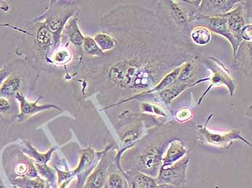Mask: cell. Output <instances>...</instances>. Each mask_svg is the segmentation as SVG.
Wrapping results in <instances>:
<instances>
[{"mask_svg": "<svg viewBox=\"0 0 252 188\" xmlns=\"http://www.w3.org/2000/svg\"><path fill=\"white\" fill-rule=\"evenodd\" d=\"M188 162V158L175 164L163 166L158 175V182L162 183L161 184L174 185L179 187L184 183Z\"/></svg>", "mask_w": 252, "mask_h": 188, "instance_id": "8", "label": "cell"}, {"mask_svg": "<svg viewBox=\"0 0 252 188\" xmlns=\"http://www.w3.org/2000/svg\"><path fill=\"white\" fill-rule=\"evenodd\" d=\"M94 40L102 52L105 54L111 52L116 46V40L115 38L110 34L103 31L97 33L94 36Z\"/></svg>", "mask_w": 252, "mask_h": 188, "instance_id": "20", "label": "cell"}, {"mask_svg": "<svg viewBox=\"0 0 252 188\" xmlns=\"http://www.w3.org/2000/svg\"><path fill=\"white\" fill-rule=\"evenodd\" d=\"M191 24L192 26H203L206 27L208 30L210 29L215 33L223 35L232 45L233 55H235L241 43L228 30L225 15H218V16H203V15H199L196 10L192 16Z\"/></svg>", "mask_w": 252, "mask_h": 188, "instance_id": "6", "label": "cell"}, {"mask_svg": "<svg viewBox=\"0 0 252 188\" xmlns=\"http://www.w3.org/2000/svg\"><path fill=\"white\" fill-rule=\"evenodd\" d=\"M110 162L105 158L101 160L96 169L90 173L83 188H102L106 180L107 171Z\"/></svg>", "mask_w": 252, "mask_h": 188, "instance_id": "15", "label": "cell"}, {"mask_svg": "<svg viewBox=\"0 0 252 188\" xmlns=\"http://www.w3.org/2000/svg\"><path fill=\"white\" fill-rule=\"evenodd\" d=\"M235 66L247 76L252 74V42L243 41L234 55Z\"/></svg>", "mask_w": 252, "mask_h": 188, "instance_id": "12", "label": "cell"}, {"mask_svg": "<svg viewBox=\"0 0 252 188\" xmlns=\"http://www.w3.org/2000/svg\"><path fill=\"white\" fill-rule=\"evenodd\" d=\"M160 149L151 147L146 149L144 155L140 157V162L146 169H151L159 161Z\"/></svg>", "mask_w": 252, "mask_h": 188, "instance_id": "21", "label": "cell"}, {"mask_svg": "<svg viewBox=\"0 0 252 188\" xmlns=\"http://www.w3.org/2000/svg\"><path fill=\"white\" fill-rule=\"evenodd\" d=\"M199 132L201 134L204 141H206L208 144L219 146L220 147H225L227 145H229L230 142L235 139H241L248 144L247 141L243 139L240 133L238 131H233L231 133L225 134H220L212 133V132L208 131L205 127H203V128L200 129Z\"/></svg>", "mask_w": 252, "mask_h": 188, "instance_id": "14", "label": "cell"}, {"mask_svg": "<svg viewBox=\"0 0 252 188\" xmlns=\"http://www.w3.org/2000/svg\"><path fill=\"white\" fill-rule=\"evenodd\" d=\"M244 1H241V4H239L234 10L225 14L228 30L240 43L243 41L242 32L247 22L244 12L248 7L247 4H244Z\"/></svg>", "mask_w": 252, "mask_h": 188, "instance_id": "9", "label": "cell"}, {"mask_svg": "<svg viewBox=\"0 0 252 188\" xmlns=\"http://www.w3.org/2000/svg\"><path fill=\"white\" fill-rule=\"evenodd\" d=\"M15 61L10 62V63H6L2 67V68L0 69V88L4 82L7 80V78L10 76L15 68Z\"/></svg>", "mask_w": 252, "mask_h": 188, "instance_id": "26", "label": "cell"}, {"mask_svg": "<svg viewBox=\"0 0 252 188\" xmlns=\"http://www.w3.org/2000/svg\"><path fill=\"white\" fill-rule=\"evenodd\" d=\"M77 1L51 0L48 10L33 19L44 23L54 37L57 48L61 45L62 31L68 20L80 14L81 10Z\"/></svg>", "mask_w": 252, "mask_h": 188, "instance_id": "3", "label": "cell"}, {"mask_svg": "<svg viewBox=\"0 0 252 188\" xmlns=\"http://www.w3.org/2000/svg\"><path fill=\"white\" fill-rule=\"evenodd\" d=\"M157 15H159L172 27L186 35L189 26H192V16L196 8H188L184 1H158Z\"/></svg>", "mask_w": 252, "mask_h": 188, "instance_id": "5", "label": "cell"}, {"mask_svg": "<svg viewBox=\"0 0 252 188\" xmlns=\"http://www.w3.org/2000/svg\"><path fill=\"white\" fill-rule=\"evenodd\" d=\"M15 61L13 71L0 88L1 96L13 99L18 93L25 95L26 91H34L40 74V71L24 59H17Z\"/></svg>", "mask_w": 252, "mask_h": 188, "instance_id": "4", "label": "cell"}, {"mask_svg": "<svg viewBox=\"0 0 252 188\" xmlns=\"http://www.w3.org/2000/svg\"><path fill=\"white\" fill-rule=\"evenodd\" d=\"M157 181L155 179L138 172L133 178L132 188H157Z\"/></svg>", "mask_w": 252, "mask_h": 188, "instance_id": "24", "label": "cell"}, {"mask_svg": "<svg viewBox=\"0 0 252 188\" xmlns=\"http://www.w3.org/2000/svg\"><path fill=\"white\" fill-rule=\"evenodd\" d=\"M0 10L4 11V12H7V11L9 10L8 5L6 4L5 1H0ZM0 27H11V28L15 29V30L16 31H18V27H17V26H14L9 24L0 25Z\"/></svg>", "mask_w": 252, "mask_h": 188, "instance_id": "31", "label": "cell"}, {"mask_svg": "<svg viewBox=\"0 0 252 188\" xmlns=\"http://www.w3.org/2000/svg\"><path fill=\"white\" fill-rule=\"evenodd\" d=\"M20 44L15 54L22 59L27 60L38 71H54L55 68L50 63V57L57 46L52 34L44 23L31 20L21 28Z\"/></svg>", "mask_w": 252, "mask_h": 188, "instance_id": "2", "label": "cell"}, {"mask_svg": "<svg viewBox=\"0 0 252 188\" xmlns=\"http://www.w3.org/2000/svg\"><path fill=\"white\" fill-rule=\"evenodd\" d=\"M26 147V153L29 154L30 156L32 157L37 161V165L46 166V163L51 159L53 152L57 149L51 148L46 153H40L35 150L29 142L25 143Z\"/></svg>", "mask_w": 252, "mask_h": 188, "instance_id": "23", "label": "cell"}, {"mask_svg": "<svg viewBox=\"0 0 252 188\" xmlns=\"http://www.w3.org/2000/svg\"><path fill=\"white\" fill-rule=\"evenodd\" d=\"M241 1H201L197 9L199 15L203 16H218L230 12L235 4Z\"/></svg>", "mask_w": 252, "mask_h": 188, "instance_id": "11", "label": "cell"}, {"mask_svg": "<svg viewBox=\"0 0 252 188\" xmlns=\"http://www.w3.org/2000/svg\"><path fill=\"white\" fill-rule=\"evenodd\" d=\"M79 14L73 17L68 20L66 26L62 31L61 44H67L77 49L82 50V44L85 40V35L79 29Z\"/></svg>", "mask_w": 252, "mask_h": 188, "instance_id": "10", "label": "cell"}, {"mask_svg": "<svg viewBox=\"0 0 252 188\" xmlns=\"http://www.w3.org/2000/svg\"><path fill=\"white\" fill-rule=\"evenodd\" d=\"M101 29L116 46L102 58L83 56L72 79L87 99L94 94L112 102L109 108L149 94L164 76L192 60L193 44L157 14L119 6L101 18Z\"/></svg>", "mask_w": 252, "mask_h": 188, "instance_id": "1", "label": "cell"}, {"mask_svg": "<svg viewBox=\"0 0 252 188\" xmlns=\"http://www.w3.org/2000/svg\"><path fill=\"white\" fill-rule=\"evenodd\" d=\"M26 188H44V184L40 179L31 180L26 183Z\"/></svg>", "mask_w": 252, "mask_h": 188, "instance_id": "30", "label": "cell"}, {"mask_svg": "<svg viewBox=\"0 0 252 188\" xmlns=\"http://www.w3.org/2000/svg\"><path fill=\"white\" fill-rule=\"evenodd\" d=\"M242 39L244 41L252 42V25H247L243 29L242 32Z\"/></svg>", "mask_w": 252, "mask_h": 188, "instance_id": "29", "label": "cell"}, {"mask_svg": "<svg viewBox=\"0 0 252 188\" xmlns=\"http://www.w3.org/2000/svg\"><path fill=\"white\" fill-rule=\"evenodd\" d=\"M81 158L78 167L74 171V173L79 175L86 174L91 170L96 160L97 154L92 148H87L80 151Z\"/></svg>", "mask_w": 252, "mask_h": 188, "instance_id": "17", "label": "cell"}, {"mask_svg": "<svg viewBox=\"0 0 252 188\" xmlns=\"http://www.w3.org/2000/svg\"><path fill=\"white\" fill-rule=\"evenodd\" d=\"M191 116L192 114L189 109L182 108L176 114V119L180 122H185V121H188V119H190Z\"/></svg>", "mask_w": 252, "mask_h": 188, "instance_id": "28", "label": "cell"}, {"mask_svg": "<svg viewBox=\"0 0 252 188\" xmlns=\"http://www.w3.org/2000/svg\"><path fill=\"white\" fill-rule=\"evenodd\" d=\"M157 188H175V187L172 185L161 184L160 186H157Z\"/></svg>", "mask_w": 252, "mask_h": 188, "instance_id": "32", "label": "cell"}, {"mask_svg": "<svg viewBox=\"0 0 252 188\" xmlns=\"http://www.w3.org/2000/svg\"><path fill=\"white\" fill-rule=\"evenodd\" d=\"M74 61V54L69 45L61 44L51 54L50 63L54 68L59 66H66Z\"/></svg>", "mask_w": 252, "mask_h": 188, "instance_id": "16", "label": "cell"}, {"mask_svg": "<svg viewBox=\"0 0 252 188\" xmlns=\"http://www.w3.org/2000/svg\"><path fill=\"white\" fill-rule=\"evenodd\" d=\"M216 63H214L217 68H214V77L211 79V84L210 85L209 88L204 93L203 96L200 98L199 104L200 103L201 100H203V98L205 97L207 93H208V91H210V89H211L213 86H214V85H219L221 84V83H224V84L228 86L231 96H233L235 89H236V84H235L233 79H231V76L230 75V73L228 72V70H227L226 68L224 67L223 65L220 62H219V60H216Z\"/></svg>", "mask_w": 252, "mask_h": 188, "instance_id": "13", "label": "cell"}, {"mask_svg": "<svg viewBox=\"0 0 252 188\" xmlns=\"http://www.w3.org/2000/svg\"><path fill=\"white\" fill-rule=\"evenodd\" d=\"M83 56L91 58H102L105 57V53L97 46L94 38L85 36L82 46Z\"/></svg>", "mask_w": 252, "mask_h": 188, "instance_id": "19", "label": "cell"}, {"mask_svg": "<svg viewBox=\"0 0 252 188\" xmlns=\"http://www.w3.org/2000/svg\"><path fill=\"white\" fill-rule=\"evenodd\" d=\"M190 38L197 46H205L211 40V33L206 27L196 26L192 29Z\"/></svg>", "mask_w": 252, "mask_h": 188, "instance_id": "22", "label": "cell"}, {"mask_svg": "<svg viewBox=\"0 0 252 188\" xmlns=\"http://www.w3.org/2000/svg\"><path fill=\"white\" fill-rule=\"evenodd\" d=\"M186 152L184 145L180 141H172L163 158L164 165H169L181 159Z\"/></svg>", "mask_w": 252, "mask_h": 188, "instance_id": "18", "label": "cell"}, {"mask_svg": "<svg viewBox=\"0 0 252 188\" xmlns=\"http://www.w3.org/2000/svg\"><path fill=\"white\" fill-rule=\"evenodd\" d=\"M16 99L0 95V117L10 116L16 106Z\"/></svg>", "mask_w": 252, "mask_h": 188, "instance_id": "25", "label": "cell"}, {"mask_svg": "<svg viewBox=\"0 0 252 188\" xmlns=\"http://www.w3.org/2000/svg\"><path fill=\"white\" fill-rule=\"evenodd\" d=\"M107 183L110 188H124V182L118 174H112L109 176Z\"/></svg>", "mask_w": 252, "mask_h": 188, "instance_id": "27", "label": "cell"}, {"mask_svg": "<svg viewBox=\"0 0 252 188\" xmlns=\"http://www.w3.org/2000/svg\"><path fill=\"white\" fill-rule=\"evenodd\" d=\"M15 99L19 104V113L16 116V120L18 122H23L29 119L31 116L42 111L49 109H57L60 111L61 108L57 106L52 104H38L41 97H39L35 102H31L26 99V96L21 93H18L15 96Z\"/></svg>", "mask_w": 252, "mask_h": 188, "instance_id": "7", "label": "cell"}]
</instances>
